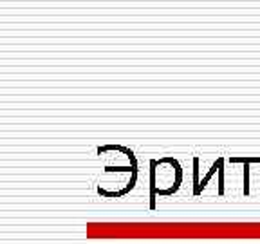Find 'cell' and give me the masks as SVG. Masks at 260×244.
I'll list each match as a JSON object with an SVG mask.
<instances>
[{
	"label": "cell",
	"mask_w": 260,
	"mask_h": 244,
	"mask_svg": "<svg viewBox=\"0 0 260 244\" xmlns=\"http://www.w3.org/2000/svg\"><path fill=\"white\" fill-rule=\"evenodd\" d=\"M181 177H183L181 168L174 159H172L170 168H165V159L152 161V192L154 194L168 195L175 192L181 183Z\"/></svg>",
	"instance_id": "6da1fadb"
}]
</instances>
